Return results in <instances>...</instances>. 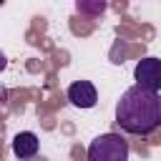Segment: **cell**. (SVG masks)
I'll list each match as a JSON object with an SVG mask.
<instances>
[{"mask_svg": "<svg viewBox=\"0 0 161 161\" xmlns=\"http://www.w3.org/2000/svg\"><path fill=\"white\" fill-rule=\"evenodd\" d=\"M116 123L133 136H148L161 126V96L143 86H131L116 103Z\"/></svg>", "mask_w": 161, "mask_h": 161, "instance_id": "1", "label": "cell"}, {"mask_svg": "<svg viewBox=\"0 0 161 161\" xmlns=\"http://www.w3.org/2000/svg\"><path fill=\"white\" fill-rule=\"evenodd\" d=\"M131 146L121 133H101L88 143V161H128Z\"/></svg>", "mask_w": 161, "mask_h": 161, "instance_id": "2", "label": "cell"}, {"mask_svg": "<svg viewBox=\"0 0 161 161\" xmlns=\"http://www.w3.org/2000/svg\"><path fill=\"white\" fill-rule=\"evenodd\" d=\"M133 75H136V86H143V88L156 91V93L161 91V63H158V58H143L136 65Z\"/></svg>", "mask_w": 161, "mask_h": 161, "instance_id": "3", "label": "cell"}, {"mask_svg": "<svg viewBox=\"0 0 161 161\" xmlns=\"http://www.w3.org/2000/svg\"><path fill=\"white\" fill-rule=\"evenodd\" d=\"M65 96L75 108H83V111H88V108H93L98 103V91H96V86L91 80H73L68 86Z\"/></svg>", "mask_w": 161, "mask_h": 161, "instance_id": "4", "label": "cell"}, {"mask_svg": "<svg viewBox=\"0 0 161 161\" xmlns=\"http://www.w3.org/2000/svg\"><path fill=\"white\" fill-rule=\"evenodd\" d=\"M38 151H40V141H38V136H35L33 131H20V133H15V138H13V153H15L20 161L35 158Z\"/></svg>", "mask_w": 161, "mask_h": 161, "instance_id": "5", "label": "cell"}, {"mask_svg": "<svg viewBox=\"0 0 161 161\" xmlns=\"http://www.w3.org/2000/svg\"><path fill=\"white\" fill-rule=\"evenodd\" d=\"M75 10L78 13H91V15H98V13H103L106 10V3H75Z\"/></svg>", "mask_w": 161, "mask_h": 161, "instance_id": "6", "label": "cell"}, {"mask_svg": "<svg viewBox=\"0 0 161 161\" xmlns=\"http://www.w3.org/2000/svg\"><path fill=\"white\" fill-rule=\"evenodd\" d=\"M5 65H8V58H5V53H3V50H0V73H3V70H5Z\"/></svg>", "mask_w": 161, "mask_h": 161, "instance_id": "7", "label": "cell"}, {"mask_svg": "<svg viewBox=\"0 0 161 161\" xmlns=\"http://www.w3.org/2000/svg\"><path fill=\"white\" fill-rule=\"evenodd\" d=\"M30 161H48L45 156H35V158H30Z\"/></svg>", "mask_w": 161, "mask_h": 161, "instance_id": "8", "label": "cell"}]
</instances>
